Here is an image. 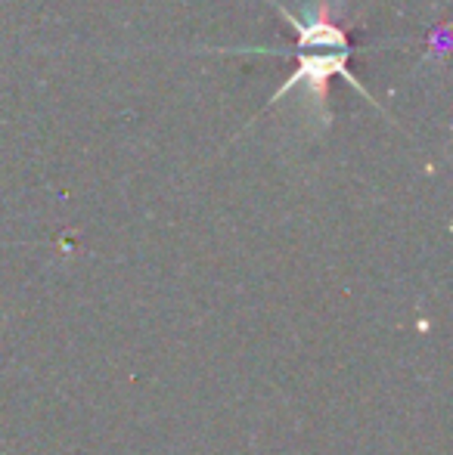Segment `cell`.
<instances>
[{"label": "cell", "instance_id": "1", "mask_svg": "<svg viewBox=\"0 0 453 455\" xmlns=\"http://www.w3.org/2000/svg\"><path fill=\"white\" fill-rule=\"evenodd\" d=\"M271 4L277 6L279 16L295 28L298 44H295L292 53H286V50H255V53H273V56H283V60L286 56H292V60H295V72H292L289 81H283V84L277 87V93L267 100V108L277 106L279 100H286L295 87H304V93L311 96L317 115H320V121L323 124H329V121H333V115H329V78H333V75H342V78L348 81V84L354 87L363 100L373 102L376 108H382L379 102L373 100V93H369L367 87L357 81V75L348 68L351 56L357 53V47L348 41V35H344L342 25L333 22V16H329L327 6H320L311 19H298L295 12L286 10L279 0H271Z\"/></svg>", "mask_w": 453, "mask_h": 455}]
</instances>
